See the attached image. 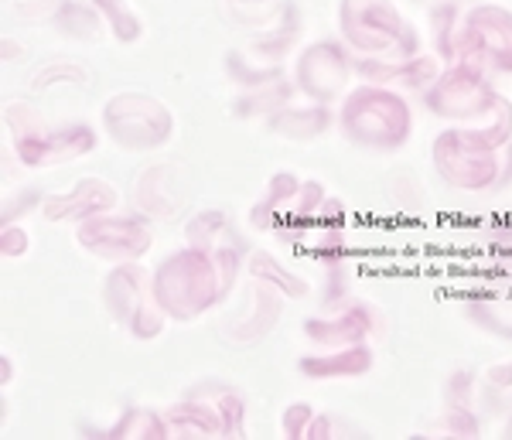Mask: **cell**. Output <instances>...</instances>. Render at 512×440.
I'll use <instances>...</instances> for the list:
<instances>
[{
  "label": "cell",
  "mask_w": 512,
  "mask_h": 440,
  "mask_svg": "<svg viewBox=\"0 0 512 440\" xmlns=\"http://www.w3.org/2000/svg\"><path fill=\"white\" fill-rule=\"evenodd\" d=\"M164 423H168V437H226V423H222L219 410L198 396H185L175 406H168Z\"/></svg>",
  "instance_id": "obj_18"
},
{
  "label": "cell",
  "mask_w": 512,
  "mask_h": 440,
  "mask_svg": "<svg viewBox=\"0 0 512 440\" xmlns=\"http://www.w3.org/2000/svg\"><path fill=\"white\" fill-rule=\"evenodd\" d=\"M103 134L130 154H151L175 137V113L164 99L127 89L103 103Z\"/></svg>",
  "instance_id": "obj_5"
},
{
  "label": "cell",
  "mask_w": 512,
  "mask_h": 440,
  "mask_svg": "<svg viewBox=\"0 0 512 440\" xmlns=\"http://www.w3.org/2000/svg\"><path fill=\"white\" fill-rule=\"evenodd\" d=\"M461 62L489 72L512 76V11L502 4H472L461 31Z\"/></svg>",
  "instance_id": "obj_8"
},
{
  "label": "cell",
  "mask_w": 512,
  "mask_h": 440,
  "mask_svg": "<svg viewBox=\"0 0 512 440\" xmlns=\"http://www.w3.org/2000/svg\"><path fill=\"white\" fill-rule=\"evenodd\" d=\"M485 383H492V386H499V389H506V393H512V362H495L485 369Z\"/></svg>",
  "instance_id": "obj_37"
},
{
  "label": "cell",
  "mask_w": 512,
  "mask_h": 440,
  "mask_svg": "<svg viewBox=\"0 0 512 440\" xmlns=\"http://www.w3.org/2000/svg\"><path fill=\"white\" fill-rule=\"evenodd\" d=\"M41 209L45 205V195L38 192V185H28L24 188V198H7L4 202V222H18V219H24V212L28 209Z\"/></svg>",
  "instance_id": "obj_35"
},
{
  "label": "cell",
  "mask_w": 512,
  "mask_h": 440,
  "mask_svg": "<svg viewBox=\"0 0 512 440\" xmlns=\"http://www.w3.org/2000/svg\"><path fill=\"white\" fill-rule=\"evenodd\" d=\"M99 134L89 123H62V127H35L14 137V154L24 168H59L93 154Z\"/></svg>",
  "instance_id": "obj_11"
},
{
  "label": "cell",
  "mask_w": 512,
  "mask_h": 440,
  "mask_svg": "<svg viewBox=\"0 0 512 440\" xmlns=\"http://www.w3.org/2000/svg\"><path fill=\"white\" fill-rule=\"evenodd\" d=\"M106 437L158 440V437H168V423H164V413L151 410V406H130V410H123L120 420L106 430Z\"/></svg>",
  "instance_id": "obj_27"
},
{
  "label": "cell",
  "mask_w": 512,
  "mask_h": 440,
  "mask_svg": "<svg viewBox=\"0 0 512 440\" xmlns=\"http://www.w3.org/2000/svg\"><path fill=\"white\" fill-rule=\"evenodd\" d=\"M338 130L362 151L393 154L414 134V110L396 89L359 82L338 103Z\"/></svg>",
  "instance_id": "obj_1"
},
{
  "label": "cell",
  "mask_w": 512,
  "mask_h": 440,
  "mask_svg": "<svg viewBox=\"0 0 512 440\" xmlns=\"http://www.w3.org/2000/svg\"><path fill=\"white\" fill-rule=\"evenodd\" d=\"M185 243L205 249V253H216L222 246H246V239L222 209H205L185 222Z\"/></svg>",
  "instance_id": "obj_20"
},
{
  "label": "cell",
  "mask_w": 512,
  "mask_h": 440,
  "mask_svg": "<svg viewBox=\"0 0 512 440\" xmlns=\"http://www.w3.org/2000/svg\"><path fill=\"white\" fill-rule=\"evenodd\" d=\"M506 437H512V417L506 420Z\"/></svg>",
  "instance_id": "obj_39"
},
{
  "label": "cell",
  "mask_w": 512,
  "mask_h": 440,
  "mask_svg": "<svg viewBox=\"0 0 512 440\" xmlns=\"http://www.w3.org/2000/svg\"><path fill=\"white\" fill-rule=\"evenodd\" d=\"M86 82V72L79 69V65L72 62H52V65H41L35 72V82L31 86L38 89H55V86H82Z\"/></svg>",
  "instance_id": "obj_31"
},
{
  "label": "cell",
  "mask_w": 512,
  "mask_h": 440,
  "mask_svg": "<svg viewBox=\"0 0 512 440\" xmlns=\"http://www.w3.org/2000/svg\"><path fill=\"white\" fill-rule=\"evenodd\" d=\"M280 314H284V294L277 287L250 277L243 297H239L233 311L226 314V321H222V335L229 342H243V345L260 342V338H267L277 328Z\"/></svg>",
  "instance_id": "obj_12"
},
{
  "label": "cell",
  "mask_w": 512,
  "mask_h": 440,
  "mask_svg": "<svg viewBox=\"0 0 512 440\" xmlns=\"http://www.w3.org/2000/svg\"><path fill=\"white\" fill-rule=\"evenodd\" d=\"M246 273H250V277H256V280H263V284L277 287L280 294L294 297V301H304V297L311 294L308 280H304L301 273L287 270L274 253H267V249H256V253L246 256Z\"/></svg>",
  "instance_id": "obj_22"
},
{
  "label": "cell",
  "mask_w": 512,
  "mask_h": 440,
  "mask_svg": "<svg viewBox=\"0 0 512 440\" xmlns=\"http://www.w3.org/2000/svg\"><path fill=\"white\" fill-rule=\"evenodd\" d=\"M311 420H315V406H311L308 400H294L284 410V417H280V430H284V437L301 440V437H308Z\"/></svg>",
  "instance_id": "obj_33"
},
{
  "label": "cell",
  "mask_w": 512,
  "mask_h": 440,
  "mask_svg": "<svg viewBox=\"0 0 512 440\" xmlns=\"http://www.w3.org/2000/svg\"><path fill=\"white\" fill-rule=\"evenodd\" d=\"M151 290L154 301L164 307V314L175 325H188V321L202 318L216 304L226 301L216 260L198 246H185L164 256L151 270Z\"/></svg>",
  "instance_id": "obj_2"
},
{
  "label": "cell",
  "mask_w": 512,
  "mask_h": 440,
  "mask_svg": "<svg viewBox=\"0 0 512 440\" xmlns=\"http://www.w3.org/2000/svg\"><path fill=\"white\" fill-rule=\"evenodd\" d=\"M376 355L366 342L345 345V348H318V352L304 355L297 362V372L304 379H321V383H332V379H359L366 372H373Z\"/></svg>",
  "instance_id": "obj_16"
},
{
  "label": "cell",
  "mask_w": 512,
  "mask_h": 440,
  "mask_svg": "<svg viewBox=\"0 0 512 440\" xmlns=\"http://www.w3.org/2000/svg\"><path fill=\"white\" fill-rule=\"evenodd\" d=\"M355 79V52L345 41H311L294 58V86L311 103H342Z\"/></svg>",
  "instance_id": "obj_9"
},
{
  "label": "cell",
  "mask_w": 512,
  "mask_h": 440,
  "mask_svg": "<svg viewBox=\"0 0 512 440\" xmlns=\"http://www.w3.org/2000/svg\"><path fill=\"white\" fill-rule=\"evenodd\" d=\"M431 430H441L448 437H475L482 430V420H478L475 410H448L444 406V413L431 423Z\"/></svg>",
  "instance_id": "obj_32"
},
{
  "label": "cell",
  "mask_w": 512,
  "mask_h": 440,
  "mask_svg": "<svg viewBox=\"0 0 512 440\" xmlns=\"http://www.w3.org/2000/svg\"><path fill=\"white\" fill-rule=\"evenodd\" d=\"M431 161L437 178L454 192H489V188L499 185V151L482 144L472 130L458 127V123H451L448 130L434 137Z\"/></svg>",
  "instance_id": "obj_6"
},
{
  "label": "cell",
  "mask_w": 512,
  "mask_h": 440,
  "mask_svg": "<svg viewBox=\"0 0 512 440\" xmlns=\"http://www.w3.org/2000/svg\"><path fill=\"white\" fill-rule=\"evenodd\" d=\"M465 314L478 331L499 338V342H512V318L509 314H502V307L495 301H489V297H485V301H468Z\"/></svg>",
  "instance_id": "obj_29"
},
{
  "label": "cell",
  "mask_w": 512,
  "mask_h": 440,
  "mask_svg": "<svg viewBox=\"0 0 512 440\" xmlns=\"http://www.w3.org/2000/svg\"><path fill=\"white\" fill-rule=\"evenodd\" d=\"M267 55L270 52H263V48H256V52H229L226 55L229 79H233L236 86H243V89H260V86H270V82L284 79V65H280V62L267 65Z\"/></svg>",
  "instance_id": "obj_23"
},
{
  "label": "cell",
  "mask_w": 512,
  "mask_h": 440,
  "mask_svg": "<svg viewBox=\"0 0 512 440\" xmlns=\"http://www.w3.org/2000/svg\"><path fill=\"white\" fill-rule=\"evenodd\" d=\"M229 4H239V7H256V4H270V0H229Z\"/></svg>",
  "instance_id": "obj_38"
},
{
  "label": "cell",
  "mask_w": 512,
  "mask_h": 440,
  "mask_svg": "<svg viewBox=\"0 0 512 440\" xmlns=\"http://www.w3.org/2000/svg\"><path fill=\"white\" fill-rule=\"evenodd\" d=\"M472 134L482 140V144H489L495 147V151H502V147L512 140V99L509 96H495V103L485 110L478 120L472 123H465Z\"/></svg>",
  "instance_id": "obj_25"
},
{
  "label": "cell",
  "mask_w": 512,
  "mask_h": 440,
  "mask_svg": "<svg viewBox=\"0 0 512 440\" xmlns=\"http://www.w3.org/2000/svg\"><path fill=\"white\" fill-rule=\"evenodd\" d=\"M76 243L86 249L89 256L110 263H137L151 253L154 232H151V219L147 215H96V219H86L76 226Z\"/></svg>",
  "instance_id": "obj_10"
},
{
  "label": "cell",
  "mask_w": 512,
  "mask_h": 440,
  "mask_svg": "<svg viewBox=\"0 0 512 440\" xmlns=\"http://www.w3.org/2000/svg\"><path fill=\"white\" fill-rule=\"evenodd\" d=\"M465 18H468V7H461V0H431V7H427V24H431V45H434V55L441 58L444 65L458 62Z\"/></svg>",
  "instance_id": "obj_19"
},
{
  "label": "cell",
  "mask_w": 512,
  "mask_h": 440,
  "mask_svg": "<svg viewBox=\"0 0 512 440\" xmlns=\"http://www.w3.org/2000/svg\"><path fill=\"white\" fill-rule=\"evenodd\" d=\"M376 321L369 314V307L362 304H342L332 307L328 314H315V318L304 321V335L315 348H345L359 345L373 335Z\"/></svg>",
  "instance_id": "obj_14"
},
{
  "label": "cell",
  "mask_w": 512,
  "mask_h": 440,
  "mask_svg": "<svg viewBox=\"0 0 512 440\" xmlns=\"http://www.w3.org/2000/svg\"><path fill=\"white\" fill-rule=\"evenodd\" d=\"M294 79H277V82H270V86H260V89H246L243 96L236 99V116H263L267 120L270 113H277L280 106H287L291 103V96H294Z\"/></svg>",
  "instance_id": "obj_26"
},
{
  "label": "cell",
  "mask_w": 512,
  "mask_h": 440,
  "mask_svg": "<svg viewBox=\"0 0 512 440\" xmlns=\"http://www.w3.org/2000/svg\"><path fill=\"white\" fill-rule=\"evenodd\" d=\"M338 35L355 58H414L424 52L417 28L393 0H342Z\"/></svg>",
  "instance_id": "obj_3"
},
{
  "label": "cell",
  "mask_w": 512,
  "mask_h": 440,
  "mask_svg": "<svg viewBox=\"0 0 512 440\" xmlns=\"http://www.w3.org/2000/svg\"><path fill=\"white\" fill-rule=\"evenodd\" d=\"M495 96H499V89H495V79L489 72L475 69V65L458 58V62H448L441 69L434 86L424 93V106L437 120L465 127V123L478 120V116L489 110Z\"/></svg>",
  "instance_id": "obj_7"
},
{
  "label": "cell",
  "mask_w": 512,
  "mask_h": 440,
  "mask_svg": "<svg viewBox=\"0 0 512 440\" xmlns=\"http://www.w3.org/2000/svg\"><path fill=\"white\" fill-rule=\"evenodd\" d=\"M120 202V192L113 181L106 178H79L76 185H69L59 195H45V205H41V215L48 222H69V226H79L86 219H96V215L113 212Z\"/></svg>",
  "instance_id": "obj_13"
},
{
  "label": "cell",
  "mask_w": 512,
  "mask_h": 440,
  "mask_svg": "<svg viewBox=\"0 0 512 440\" xmlns=\"http://www.w3.org/2000/svg\"><path fill=\"white\" fill-rule=\"evenodd\" d=\"M185 396H198V400H209L216 406L222 423H226V437H239L246 430V400L236 386L222 383V379H202Z\"/></svg>",
  "instance_id": "obj_21"
},
{
  "label": "cell",
  "mask_w": 512,
  "mask_h": 440,
  "mask_svg": "<svg viewBox=\"0 0 512 440\" xmlns=\"http://www.w3.org/2000/svg\"><path fill=\"white\" fill-rule=\"evenodd\" d=\"M99 301H103V311L137 342H154V338H161L168 331L171 318L154 301L151 270L140 267V260L117 263L106 273L103 287H99Z\"/></svg>",
  "instance_id": "obj_4"
},
{
  "label": "cell",
  "mask_w": 512,
  "mask_h": 440,
  "mask_svg": "<svg viewBox=\"0 0 512 440\" xmlns=\"http://www.w3.org/2000/svg\"><path fill=\"white\" fill-rule=\"evenodd\" d=\"M28 232H24L18 222H4V232H0V253L4 260H21L28 253Z\"/></svg>",
  "instance_id": "obj_34"
},
{
  "label": "cell",
  "mask_w": 512,
  "mask_h": 440,
  "mask_svg": "<svg viewBox=\"0 0 512 440\" xmlns=\"http://www.w3.org/2000/svg\"><path fill=\"white\" fill-rule=\"evenodd\" d=\"M478 403V379L475 372L461 369L444 383V406L448 410H475Z\"/></svg>",
  "instance_id": "obj_30"
},
{
  "label": "cell",
  "mask_w": 512,
  "mask_h": 440,
  "mask_svg": "<svg viewBox=\"0 0 512 440\" xmlns=\"http://www.w3.org/2000/svg\"><path fill=\"white\" fill-rule=\"evenodd\" d=\"M99 14H103L110 35L120 41V45H137L140 35H144V21L140 14L130 7V0H89Z\"/></svg>",
  "instance_id": "obj_28"
},
{
  "label": "cell",
  "mask_w": 512,
  "mask_h": 440,
  "mask_svg": "<svg viewBox=\"0 0 512 440\" xmlns=\"http://www.w3.org/2000/svg\"><path fill=\"white\" fill-rule=\"evenodd\" d=\"M267 130L280 140H294V144H311V140L325 137L332 130V123H338V116H332V106L325 103H304V106H280L277 113H270Z\"/></svg>",
  "instance_id": "obj_17"
},
{
  "label": "cell",
  "mask_w": 512,
  "mask_h": 440,
  "mask_svg": "<svg viewBox=\"0 0 512 440\" xmlns=\"http://www.w3.org/2000/svg\"><path fill=\"white\" fill-rule=\"evenodd\" d=\"M52 24L62 31L65 38H76V41H96L99 31H103V14L96 11L93 4H76V0H59L52 14Z\"/></svg>",
  "instance_id": "obj_24"
},
{
  "label": "cell",
  "mask_w": 512,
  "mask_h": 440,
  "mask_svg": "<svg viewBox=\"0 0 512 440\" xmlns=\"http://www.w3.org/2000/svg\"><path fill=\"white\" fill-rule=\"evenodd\" d=\"M345 434H349V430H338L332 413H315V420H311V427H308V437H311V440H321V437H345Z\"/></svg>",
  "instance_id": "obj_36"
},
{
  "label": "cell",
  "mask_w": 512,
  "mask_h": 440,
  "mask_svg": "<svg viewBox=\"0 0 512 440\" xmlns=\"http://www.w3.org/2000/svg\"><path fill=\"white\" fill-rule=\"evenodd\" d=\"M134 202L137 212L147 215V219H175L188 202L185 174L175 164H154L137 178Z\"/></svg>",
  "instance_id": "obj_15"
}]
</instances>
